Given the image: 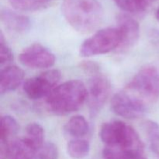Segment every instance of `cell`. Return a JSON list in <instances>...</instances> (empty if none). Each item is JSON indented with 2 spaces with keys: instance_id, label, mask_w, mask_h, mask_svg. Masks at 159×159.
Masks as SVG:
<instances>
[{
  "instance_id": "4",
  "label": "cell",
  "mask_w": 159,
  "mask_h": 159,
  "mask_svg": "<svg viewBox=\"0 0 159 159\" xmlns=\"http://www.w3.org/2000/svg\"><path fill=\"white\" fill-rule=\"evenodd\" d=\"M124 89L150 107L159 98V70L152 65L142 67Z\"/></svg>"
},
{
  "instance_id": "1",
  "label": "cell",
  "mask_w": 159,
  "mask_h": 159,
  "mask_svg": "<svg viewBox=\"0 0 159 159\" xmlns=\"http://www.w3.org/2000/svg\"><path fill=\"white\" fill-rule=\"evenodd\" d=\"M61 10L70 26L81 34L93 32L103 20V8L98 0H64Z\"/></svg>"
},
{
  "instance_id": "26",
  "label": "cell",
  "mask_w": 159,
  "mask_h": 159,
  "mask_svg": "<svg viewBox=\"0 0 159 159\" xmlns=\"http://www.w3.org/2000/svg\"><path fill=\"white\" fill-rule=\"evenodd\" d=\"M155 16H156L157 20H158V21H159V7H158V9H157V11H156V13H155Z\"/></svg>"
},
{
  "instance_id": "22",
  "label": "cell",
  "mask_w": 159,
  "mask_h": 159,
  "mask_svg": "<svg viewBox=\"0 0 159 159\" xmlns=\"http://www.w3.org/2000/svg\"><path fill=\"white\" fill-rule=\"evenodd\" d=\"M13 60V53L6 43L2 32L0 34V63L1 65L10 63Z\"/></svg>"
},
{
  "instance_id": "3",
  "label": "cell",
  "mask_w": 159,
  "mask_h": 159,
  "mask_svg": "<svg viewBox=\"0 0 159 159\" xmlns=\"http://www.w3.org/2000/svg\"><path fill=\"white\" fill-rule=\"evenodd\" d=\"M99 137L106 147L144 151V144L138 132L123 121L113 120L104 123L99 130Z\"/></svg>"
},
{
  "instance_id": "10",
  "label": "cell",
  "mask_w": 159,
  "mask_h": 159,
  "mask_svg": "<svg viewBox=\"0 0 159 159\" xmlns=\"http://www.w3.org/2000/svg\"><path fill=\"white\" fill-rule=\"evenodd\" d=\"M117 24L122 35V43L119 50L124 52L134 48L140 37V26L136 20L126 14L117 16Z\"/></svg>"
},
{
  "instance_id": "21",
  "label": "cell",
  "mask_w": 159,
  "mask_h": 159,
  "mask_svg": "<svg viewBox=\"0 0 159 159\" xmlns=\"http://www.w3.org/2000/svg\"><path fill=\"white\" fill-rule=\"evenodd\" d=\"M58 148L52 142H46L37 150V159H57Z\"/></svg>"
},
{
  "instance_id": "15",
  "label": "cell",
  "mask_w": 159,
  "mask_h": 159,
  "mask_svg": "<svg viewBox=\"0 0 159 159\" xmlns=\"http://www.w3.org/2000/svg\"><path fill=\"white\" fill-rule=\"evenodd\" d=\"M103 159H147L145 151L127 150L105 147L102 152Z\"/></svg>"
},
{
  "instance_id": "7",
  "label": "cell",
  "mask_w": 159,
  "mask_h": 159,
  "mask_svg": "<svg viewBox=\"0 0 159 159\" xmlns=\"http://www.w3.org/2000/svg\"><path fill=\"white\" fill-rule=\"evenodd\" d=\"M150 107L134 96L123 89L113 96L111 99V110L121 117L134 120L141 117Z\"/></svg>"
},
{
  "instance_id": "12",
  "label": "cell",
  "mask_w": 159,
  "mask_h": 159,
  "mask_svg": "<svg viewBox=\"0 0 159 159\" xmlns=\"http://www.w3.org/2000/svg\"><path fill=\"white\" fill-rule=\"evenodd\" d=\"M24 79V71L17 66H7L0 73V93H9L16 89Z\"/></svg>"
},
{
  "instance_id": "8",
  "label": "cell",
  "mask_w": 159,
  "mask_h": 159,
  "mask_svg": "<svg viewBox=\"0 0 159 159\" xmlns=\"http://www.w3.org/2000/svg\"><path fill=\"white\" fill-rule=\"evenodd\" d=\"M87 90L90 114L95 116L101 111L107 102L111 93V84L106 76L99 73L92 76Z\"/></svg>"
},
{
  "instance_id": "6",
  "label": "cell",
  "mask_w": 159,
  "mask_h": 159,
  "mask_svg": "<svg viewBox=\"0 0 159 159\" xmlns=\"http://www.w3.org/2000/svg\"><path fill=\"white\" fill-rule=\"evenodd\" d=\"M61 79V73L57 69H50L37 77L30 78L23 83V91L31 99L37 100L48 97Z\"/></svg>"
},
{
  "instance_id": "9",
  "label": "cell",
  "mask_w": 159,
  "mask_h": 159,
  "mask_svg": "<svg viewBox=\"0 0 159 159\" xmlns=\"http://www.w3.org/2000/svg\"><path fill=\"white\" fill-rule=\"evenodd\" d=\"M20 62L32 69L51 68L55 63L54 54L40 43H34L25 48L19 55Z\"/></svg>"
},
{
  "instance_id": "20",
  "label": "cell",
  "mask_w": 159,
  "mask_h": 159,
  "mask_svg": "<svg viewBox=\"0 0 159 159\" xmlns=\"http://www.w3.org/2000/svg\"><path fill=\"white\" fill-rule=\"evenodd\" d=\"M19 130V125L16 120L9 115H5L1 118V138L10 141L11 138L16 134Z\"/></svg>"
},
{
  "instance_id": "23",
  "label": "cell",
  "mask_w": 159,
  "mask_h": 159,
  "mask_svg": "<svg viewBox=\"0 0 159 159\" xmlns=\"http://www.w3.org/2000/svg\"><path fill=\"white\" fill-rule=\"evenodd\" d=\"M81 68H82V69H83L85 72L92 75L93 76L95 75L99 74V71H100L99 65L95 63V62L90 61H84L83 63L81 64Z\"/></svg>"
},
{
  "instance_id": "24",
  "label": "cell",
  "mask_w": 159,
  "mask_h": 159,
  "mask_svg": "<svg viewBox=\"0 0 159 159\" xmlns=\"http://www.w3.org/2000/svg\"><path fill=\"white\" fill-rule=\"evenodd\" d=\"M9 141L2 138L0 139V159L9 158Z\"/></svg>"
},
{
  "instance_id": "5",
  "label": "cell",
  "mask_w": 159,
  "mask_h": 159,
  "mask_svg": "<svg viewBox=\"0 0 159 159\" xmlns=\"http://www.w3.org/2000/svg\"><path fill=\"white\" fill-rule=\"evenodd\" d=\"M122 43V35L118 27H107L96 31L81 45L79 53L82 57L108 54L119 49Z\"/></svg>"
},
{
  "instance_id": "16",
  "label": "cell",
  "mask_w": 159,
  "mask_h": 159,
  "mask_svg": "<svg viewBox=\"0 0 159 159\" xmlns=\"http://www.w3.org/2000/svg\"><path fill=\"white\" fill-rule=\"evenodd\" d=\"M65 131L73 138H82L88 133V122L83 116L76 115L68 121L65 125Z\"/></svg>"
},
{
  "instance_id": "2",
  "label": "cell",
  "mask_w": 159,
  "mask_h": 159,
  "mask_svg": "<svg viewBox=\"0 0 159 159\" xmlns=\"http://www.w3.org/2000/svg\"><path fill=\"white\" fill-rule=\"evenodd\" d=\"M88 90L80 80L73 79L57 85L47 97L48 110L56 115H66L79 110L87 100Z\"/></svg>"
},
{
  "instance_id": "13",
  "label": "cell",
  "mask_w": 159,
  "mask_h": 159,
  "mask_svg": "<svg viewBox=\"0 0 159 159\" xmlns=\"http://www.w3.org/2000/svg\"><path fill=\"white\" fill-rule=\"evenodd\" d=\"M37 152L24 138H14L9 141V159H37Z\"/></svg>"
},
{
  "instance_id": "19",
  "label": "cell",
  "mask_w": 159,
  "mask_h": 159,
  "mask_svg": "<svg viewBox=\"0 0 159 159\" xmlns=\"http://www.w3.org/2000/svg\"><path fill=\"white\" fill-rule=\"evenodd\" d=\"M118 7L130 13L143 12L148 9L153 0H113Z\"/></svg>"
},
{
  "instance_id": "18",
  "label": "cell",
  "mask_w": 159,
  "mask_h": 159,
  "mask_svg": "<svg viewBox=\"0 0 159 159\" xmlns=\"http://www.w3.org/2000/svg\"><path fill=\"white\" fill-rule=\"evenodd\" d=\"M11 6L19 11L34 12L48 7L51 0H9Z\"/></svg>"
},
{
  "instance_id": "17",
  "label": "cell",
  "mask_w": 159,
  "mask_h": 159,
  "mask_svg": "<svg viewBox=\"0 0 159 159\" xmlns=\"http://www.w3.org/2000/svg\"><path fill=\"white\" fill-rule=\"evenodd\" d=\"M90 151V144L86 140L74 139L68 142L67 152L73 159H83L88 156Z\"/></svg>"
},
{
  "instance_id": "11",
  "label": "cell",
  "mask_w": 159,
  "mask_h": 159,
  "mask_svg": "<svg viewBox=\"0 0 159 159\" xmlns=\"http://www.w3.org/2000/svg\"><path fill=\"white\" fill-rule=\"evenodd\" d=\"M0 18L5 28L12 34H26L30 29L31 22L27 16L10 9H2Z\"/></svg>"
},
{
  "instance_id": "25",
  "label": "cell",
  "mask_w": 159,
  "mask_h": 159,
  "mask_svg": "<svg viewBox=\"0 0 159 159\" xmlns=\"http://www.w3.org/2000/svg\"><path fill=\"white\" fill-rule=\"evenodd\" d=\"M147 155V159H159V148L150 147L149 154Z\"/></svg>"
},
{
  "instance_id": "14",
  "label": "cell",
  "mask_w": 159,
  "mask_h": 159,
  "mask_svg": "<svg viewBox=\"0 0 159 159\" xmlns=\"http://www.w3.org/2000/svg\"><path fill=\"white\" fill-rule=\"evenodd\" d=\"M24 140L36 151L44 144V130L38 123H30L26 127Z\"/></svg>"
}]
</instances>
